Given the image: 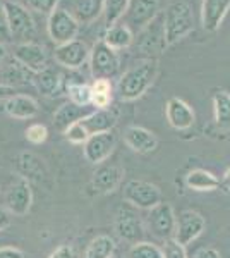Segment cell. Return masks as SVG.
<instances>
[{
	"label": "cell",
	"mask_w": 230,
	"mask_h": 258,
	"mask_svg": "<svg viewBox=\"0 0 230 258\" xmlns=\"http://www.w3.org/2000/svg\"><path fill=\"white\" fill-rule=\"evenodd\" d=\"M53 59L58 66L65 69H79L90 59V48H88L85 41L76 38L69 41V43L58 45L55 52H53Z\"/></svg>",
	"instance_id": "13"
},
{
	"label": "cell",
	"mask_w": 230,
	"mask_h": 258,
	"mask_svg": "<svg viewBox=\"0 0 230 258\" xmlns=\"http://www.w3.org/2000/svg\"><path fill=\"white\" fill-rule=\"evenodd\" d=\"M124 141L132 152L149 153L158 147V138L149 129L141 126H129L124 131Z\"/></svg>",
	"instance_id": "18"
},
{
	"label": "cell",
	"mask_w": 230,
	"mask_h": 258,
	"mask_svg": "<svg viewBox=\"0 0 230 258\" xmlns=\"http://www.w3.org/2000/svg\"><path fill=\"white\" fill-rule=\"evenodd\" d=\"M31 202H33V195L26 179H21L16 184H12L11 189L6 195L7 210L12 215H18V217H23V215L28 214L29 209H31Z\"/></svg>",
	"instance_id": "16"
},
{
	"label": "cell",
	"mask_w": 230,
	"mask_h": 258,
	"mask_svg": "<svg viewBox=\"0 0 230 258\" xmlns=\"http://www.w3.org/2000/svg\"><path fill=\"white\" fill-rule=\"evenodd\" d=\"M230 11V0H203L201 24L206 31L215 33Z\"/></svg>",
	"instance_id": "17"
},
{
	"label": "cell",
	"mask_w": 230,
	"mask_h": 258,
	"mask_svg": "<svg viewBox=\"0 0 230 258\" xmlns=\"http://www.w3.org/2000/svg\"><path fill=\"white\" fill-rule=\"evenodd\" d=\"M0 35H9V28H7V18H6V11H4V4H0Z\"/></svg>",
	"instance_id": "42"
},
{
	"label": "cell",
	"mask_w": 230,
	"mask_h": 258,
	"mask_svg": "<svg viewBox=\"0 0 230 258\" xmlns=\"http://www.w3.org/2000/svg\"><path fill=\"white\" fill-rule=\"evenodd\" d=\"M0 76L4 78V85L12 86V88H14L16 85H26V83L35 80V74H33L31 71H28L26 68H23V66L14 59L6 66V69L2 71Z\"/></svg>",
	"instance_id": "27"
},
{
	"label": "cell",
	"mask_w": 230,
	"mask_h": 258,
	"mask_svg": "<svg viewBox=\"0 0 230 258\" xmlns=\"http://www.w3.org/2000/svg\"><path fill=\"white\" fill-rule=\"evenodd\" d=\"M115 241L107 234L96 236L95 239H91V243L88 244L85 258H110L115 255Z\"/></svg>",
	"instance_id": "28"
},
{
	"label": "cell",
	"mask_w": 230,
	"mask_h": 258,
	"mask_svg": "<svg viewBox=\"0 0 230 258\" xmlns=\"http://www.w3.org/2000/svg\"><path fill=\"white\" fill-rule=\"evenodd\" d=\"M48 138V129L45 124H38V122H35V124H31L28 129H26V140L29 141V143H33V145H41V143H45Z\"/></svg>",
	"instance_id": "34"
},
{
	"label": "cell",
	"mask_w": 230,
	"mask_h": 258,
	"mask_svg": "<svg viewBox=\"0 0 230 258\" xmlns=\"http://www.w3.org/2000/svg\"><path fill=\"white\" fill-rule=\"evenodd\" d=\"M186 186L192 191H215L220 188V179L213 176L211 172L204 169H194L187 172L186 179H184Z\"/></svg>",
	"instance_id": "25"
},
{
	"label": "cell",
	"mask_w": 230,
	"mask_h": 258,
	"mask_svg": "<svg viewBox=\"0 0 230 258\" xmlns=\"http://www.w3.org/2000/svg\"><path fill=\"white\" fill-rule=\"evenodd\" d=\"M67 11L79 24H91L103 14V0H69Z\"/></svg>",
	"instance_id": "21"
},
{
	"label": "cell",
	"mask_w": 230,
	"mask_h": 258,
	"mask_svg": "<svg viewBox=\"0 0 230 258\" xmlns=\"http://www.w3.org/2000/svg\"><path fill=\"white\" fill-rule=\"evenodd\" d=\"M165 115L169 124L177 131H186V129L192 127L196 120V114L192 110V107L187 102H184L182 98L172 97L167 102L165 107Z\"/></svg>",
	"instance_id": "15"
},
{
	"label": "cell",
	"mask_w": 230,
	"mask_h": 258,
	"mask_svg": "<svg viewBox=\"0 0 230 258\" xmlns=\"http://www.w3.org/2000/svg\"><path fill=\"white\" fill-rule=\"evenodd\" d=\"M162 198V191L158 186L146 181H139V179L129 181L124 188V200L136 209L151 210L153 207L160 205L163 202Z\"/></svg>",
	"instance_id": "5"
},
{
	"label": "cell",
	"mask_w": 230,
	"mask_h": 258,
	"mask_svg": "<svg viewBox=\"0 0 230 258\" xmlns=\"http://www.w3.org/2000/svg\"><path fill=\"white\" fill-rule=\"evenodd\" d=\"M14 95H16V88L4 85V83H0V102H6L7 98L14 97Z\"/></svg>",
	"instance_id": "41"
},
{
	"label": "cell",
	"mask_w": 230,
	"mask_h": 258,
	"mask_svg": "<svg viewBox=\"0 0 230 258\" xmlns=\"http://www.w3.org/2000/svg\"><path fill=\"white\" fill-rule=\"evenodd\" d=\"M110 258H124V256H120V255H112Z\"/></svg>",
	"instance_id": "46"
},
{
	"label": "cell",
	"mask_w": 230,
	"mask_h": 258,
	"mask_svg": "<svg viewBox=\"0 0 230 258\" xmlns=\"http://www.w3.org/2000/svg\"><path fill=\"white\" fill-rule=\"evenodd\" d=\"M64 136H65V140L72 145H85V141L90 138V136L86 135L85 129H83L81 124H79V120L76 124H72V126L64 133Z\"/></svg>",
	"instance_id": "36"
},
{
	"label": "cell",
	"mask_w": 230,
	"mask_h": 258,
	"mask_svg": "<svg viewBox=\"0 0 230 258\" xmlns=\"http://www.w3.org/2000/svg\"><path fill=\"white\" fill-rule=\"evenodd\" d=\"M79 26H81V24H79L78 21L70 16V12L67 9H64V7H57V9L48 16V23H47L48 36L57 47L76 40L78 33H79Z\"/></svg>",
	"instance_id": "4"
},
{
	"label": "cell",
	"mask_w": 230,
	"mask_h": 258,
	"mask_svg": "<svg viewBox=\"0 0 230 258\" xmlns=\"http://www.w3.org/2000/svg\"><path fill=\"white\" fill-rule=\"evenodd\" d=\"M48 258H78V251L72 244H62L55 251H52Z\"/></svg>",
	"instance_id": "38"
},
{
	"label": "cell",
	"mask_w": 230,
	"mask_h": 258,
	"mask_svg": "<svg viewBox=\"0 0 230 258\" xmlns=\"http://www.w3.org/2000/svg\"><path fill=\"white\" fill-rule=\"evenodd\" d=\"M162 251H163V258H187L186 246L179 244L174 238L165 241V246L162 248Z\"/></svg>",
	"instance_id": "35"
},
{
	"label": "cell",
	"mask_w": 230,
	"mask_h": 258,
	"mask_svg": "<svg viewBox=\"0 0 230 258\" xmlns=\"http://www.w3.org/2000/svg\"><path fill=\"white\" fill-rule=\"evenodd\" d=\"M213 115L215 126L223 133L230 131V93L218 90L213 93Z\"/></svg>",
	"instance_id": "24"
},
{
	"label": "cell",
	"mask_w": 230,
	"mask_h": 258,
	"mask_svg": "<svg viewBox=\"0 0 230 258\" xmlns=\"http://www.w3.org/2000/svg\"><path fill=\"white\" fill-rule=\"evenodd\" d=\"M7 59V47L4 43H0V64Z\"/></svg>",
	"instance_id": "45"
},
{
	"label": "cell",
	"mask_w": 230,
	"mask_h": 258,
	"mask_svg": "<svg viewBox=\"0 0 230 258\" xmlns=\"http://www.w3.org/2000/svg\"><path fill=\"white\" fill-rule=\"evenodd\" d=\"M129 0H103V21L105 26L110 28L122 19Z\"/></svg>",
	"instance_id": "31"
},
{
	"label": "cell",
	"mask_w": 230,
	"mask_h": 258,
	"mask_svg": "<svg viewBox=\"0 0 230 258\" xmlns=\"http://www.w3.org/2000/svg\"><path fill=\"white\" fill-rule=\"evenodd\" d=\"M158 64L153 59H146L136 62L132 68H129L117 83V93L125 102H132L143 97L153 81L157 80Z\"/></svg>",
	"instance_id": "1"
},
{
	"label": "cell",
	"mask_w": 230,
	"mask_h": 258,
	"mask_svg": "<svg viewBox=\"0 0 230 258\" xmlns=\"http://www.w3.org/2000/svg\"><path fill=\"white\" fill-rule=\"evenodd\" d=\"M67 95L72 103L79 107H90L91 105V86L86 83H67Z\"/></svg>",
	"instance_id": "32"
},
{
	"label": "cell",
	"mask_w": 230,
	"mask_h": 258,
	"mask_svg": "<svg viewBox=\"0 0 230 258\" xmlns=\"http://www.w3.org/2000/svg\"><path fill=\"white\" fill-rule=\"evenodd\" d=\"M192 258H221V256L215 248H201L199 251H196V255Z\"/></svg>",
	"instance_id": "40"
},
{
	"label": "cell",
	"mask_w": 230,
	"mask_h": 258,
	"mask_svg": "<svg viewBox=\"0 0 230 258\" xmlns=\"http://www.w3.org/2000/svg\"><path fill=\"white\" fill-rule=\"evenodd\" d=\"M33 83H35L36 90L41 95H45V97H57L62 90V85H64V76L55 69L45 68L41 73L35 74Z\"/></svg>",
	"instance_id": "23"
},
{
	"label": "cell",
	"mask_w": 230,
	"mask_h": 258,
	"mask_svg": "<svg viewBox=\"0 0 230 258\" xmlns=\"http://www.w3.org/2000/svg\"><path fill=\"white\" fill-rule=\"evenodd\" d=\"M117 145V136L114 131L107 133H98V135L90 136L85 145H83V153H85V159L95 165H100L102 162H105L110 153L114 152Z\"/></svg>",
	"instance_id": "10"
},
{
	"label": "cell",
	"mask_w": 230,
	"mask_h": 258,
	"mask_svg": "<svg viewBox=\"0 0 230 258\" xmlns=\"http://www.w3.org/2000/svg\"><path fill=\"white\" fill-rule=\"evenodd\" d=\"M160 12V0H129L124 12V24L132 33L141 31L151 21L157 19Z\"/></svg>",
	"instance_id": "6"
},
{
	"label": "cell",
	"mask_w": 230,
	"mask_h": 258,
	"mask_svg": "<svg viewBox=\"0 0 230 258\" xmlns=\"http://www.w3.org/2000/svg\"><path fill=\"white\" fill-rule=\"evenodd\" d=\"M115 232L120 239L136 244L139 241H143L144 226L141 222L139 215H136V212L120 207L115 215Z\"/></svg>",
	"instance_id": "11"
},
{
	"label": "cell",
	"mask_w": 230,
	"mask_h": 258,
	"mask_svg": "<svg viewBox=\"0 0 230 258\" xmlns=\"http://www.w3.org/2000/svg\"><path fill=\"white\" fill-rule=\"evenodd\" d=\"M18 170L23 176V179H40L41 170H43V164L38 157L33 153H21L18 159Z\"/></svg>",
	"instance_id": "30"
},
{
	"label": "cell",
	"mask_w": 230,
	"mask_h": 258,
	"mask_svg": "<svg viewBox=\"0 0 230 258\" xmlns=\"http://www.w3.org/2000/svg\"><path fill=\"white\" fill-rule=\"evenodd\" d=\"M90 68L95 80H110L120 69V57L103 40H98L90 50Z\"/></svg>",
	"instance_id": "3"
},
{
	"label": "cell",
	"mask_w": 230,
	"mask_h": 258,
	"mask_svg": "<svg viewBox=\"0 0 230 258\" xmlns=\"http://www.w3.org/2000/svg\"><path fill=\"white\" fill-rule=\"evenodd\" d=\"M124 177V169L119 165H100L98 169L93 172V179H91V184L96 191L100 193H112L117 189V186L120 184Z\"/></svg>",
	"instance_id": "19"
},
{
	"label": "cell",
	"mask_w": 230,
	"mask_h": 258,
	"mask_svg": "<svg viewBox=\"0 0 230 258\" xmlns=\"http://www.w3.org/2000/svg\"><path fill=\"white\" fill-rule=\"evenodd\" d=\"M12 59L18 60L23 68L31 71L33 74H38L45 68H48L47 50L38 43H33V41H23V43H19L14 48V57Z\"/></svg>",
	"instance_id": "12"
},
{
	"label": "cell",
	"mask_w": 230,
	"mask_h": 258,
	"mask_svg": "<svg viewBox=\"0 0 230 258\" xmlns=\"http://www.w3.org/2000/svg\"><path fill=\"white\" fill-rule=\"evenodd\" d=\"M117 120H119V110L108 107V109H96L95 112H90L86 117L79 120V124L88 136H93L98 133L112 131L117 126Z\"/></svg>",
	"instance_id": "14"
},
{
	"label": "cell",
	"mask_w": 230,
	"mask_h": 258,
	"mask_svg": "<svg viewBox=\"0 0 230 258\" xmlns=\"http://www.w3.org/2000/svg\"><path fill=\"white\" fill-rule=\"evenodd\" d=\"M9 226H11V215H9V212L0 207V231H4V229H7Z\"/></svg>",
	"instance_id": "43"
},
{
	"label": "cell",
	"mask_w": 230,
	"mask_h": 258,
	"mask_svg": "<svg viewBox=\"0 0 230 258\" xmlns=\"http://www.w3.org/2000/svg\"><path fill=\"white\" fill-rule=\"evenodd\" d=\"M177 226V217L174 214V209L170 203L162 202L160 205L153 207L148 215V227L153 236L158 239H172Z\"/></svg>",
	"instance_id": "8"
},
{
	"label": "cell",
	"mask_w": 230,
	"mask_h": 258,
	"mask_svg": "<svg viewBox=\"0 0 230 258\" xmlns=\"http://www.w3.org/2000/svg\"><path fill=\"white\" fill-rule=\"evenodd\" d=\"M9 35L16 40H29L35 35V21L26 7L18 2H4Z\"/></svg>",
	"instance_id": "7"
},
{
	"label": "cell",
	"mask_w": 230,
	"mask_h": 258,
	"mask_svg": "<svg viewBox=\"0 0 230 258\" xmlns=\"http://www.w3.org/2000/svg\"><path fill=\"white\" fill-rule=\"evenodd\" d=\"M127 258H163V251L157 244L148 243V241H139L129 248Z\"/></svg>",
	"instance_id": "33"
},
{
	"label": "cell",
	"mask_w": 230,
	"mask_h": 258,
	"mask_svg": "<svg viewBox=\"0 0 230 258\" xmlns=\"http://www.w3.org/2000/svg\"><path fill=\"white\" fill-rule=\"evenodd\" d=\"M58 2H60V0H28V6L31 7L33 11L40 12V14L50 16L57 9Z\"/></svg>",
	"instance_id": "37"
},
{
	"label": "cell",
	"mask_w": 230,
	"mask_h": 258,
	"mask_svg": "<svg viewBox=\"0 0 230 258\" xmlns=\"http://www.w3.org/2000/svg\"><path fill=\"white\" fill-rule=\"evenodd\" d=\"M0 258H24V253L18 248L4 246L0 248Z\"/></svg>",
	"instance_id": "39"
},
{
	"label": "cell",
	"mask_w": 230,
	"mask_h": 258,
	"mask_svg": "<svg viewBox=\"0 0 230 258\" xmlns=\"http://www.w3.org/2000/svg\"><path fill=\"white\" fill-rule=\"evenodd\" d=\"M103 41L117 52V50L131 47L132 41H134V33L129 30L124 23H117L114 26L107 28L105 35H103Z\"/></svg>",
	"instance_id": "26"
},
{
	"label": "cell",
	"mask_w": 230,
	"mask_h": 258,
	"mask_svg": "<svg viewBox=\"0 0 230 258\" xmlns=\"http://www.w3.org/2000/svg\"><path fill=\"white\" fill-rule=\"evenodd\" d=\"M6 112L7 115H11L12 119H18V120L33 119L38 115L40 105L33 97H28V95H14V97L6 100Z\"/></svg>",
	"instance_id": "20"
},
{
	"label": "cell",
	"mask_w": 230,
	"mask_h": 258,
	"mask_svg": "<svg viewBox=\"0 0 230 258\" xmlns=\"http://www.w3.org/2000/svg\"><path fill=\"white\" fill-rule=\"evenodd\" d=\"M204 227H206V222H204V217L201 214L194 210H184L177 217L174 239L182 246H187L203 234Z\"/></svg>",
	"instance_id": "9"
},
{
	"label": "cell",
	"mask_w": 230,
	"mask_h": 258,
	"mask_svg": "<svg viewBox=\"0 0 230 258\" xmlns=\"http://www.w3.org/2000/svg\"><path fill=\"white\" fill-rule=\"evenodd\" d=\"M220 188H225V189H230V167L227 169V172L223 174L220 181Z\"/></svg>",
	"instance_id": "44"
},
{
	"label": "cell",
	"mask_w": 230,
	"mask_h": 258,
	"mask_svg": "<svg viewBox=\"0 0 230 258\" xmlns=\"http://www.w3.org/2000/svg\"><path fill=\"white\" fill-rule=\"evenodd\" d=\"M88 114H90L88 107H79L76 103L67 102L55 110V114H53V124H55V127L60 133H65L72 124H76L78 120L86 117Z\"/></svg>",
	"instance_id": "22"
},
{
	"label": "cell",
	"mask_w": 230,
	"mask_h": 258,
	"mask_svg": "<svg viewBox=\"0 0 230 258\" xmlns=\"http://www.w3.org/2000/svg\"><path fill=\"white\" fill-rule=\"evenodd\" d=\"M112 103L110 80H95L91 85V105L96 109H108Z\"/></svg>",
	"instance_id": "29"
},
{
	"label": "cell",
	"mask_w": 230,
	"mask_h": 258,
	"mask_svg": "<svg viewBox=\"0 0 230 258\" xmlns=\"http://www.w3.org/2000/svg\"><path fill=\"white\" fill-rule=\"evenodd\" d=\"M163 36H165V45H174L179 40H182L186 35H189L194 28V16H192V7L186 0H177L172 2L163 12Z\"/></svg>",
	"instance_id": "2"
}]
</instances>
